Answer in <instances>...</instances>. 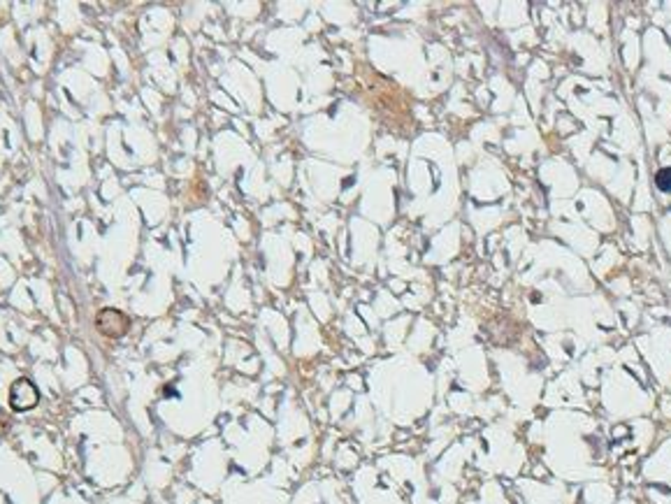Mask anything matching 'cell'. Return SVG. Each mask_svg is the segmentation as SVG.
<instances>
[{"mask_svg":"<svg viewBox=\"0 0 671 504\" xmlns=\"http://www.w3.org/2000/svg\"><path fill=\"white\" fill-rule=\"evenodd\" d=\"M40 402L35 384L28 379H16L10 389V407L15 411H31Z\"/></svg>","mask_w":671,"mask_h":504,"instance_id":"obj_1","label":"cell"},{"mask_svg":"<svg viewBox=\"0 0 671 504\" xmlns=\"http://www.w3.org/2000/svg\"><path fill=\"white\" fill-rule=\"evenodd\" d=\"M128 326H131L128 316L116 310H103L95 319V328L105 337H123L128 332Z\"/></svg>","mask_w":671,"mask_h":504,"instance_id":"obj_2","label":"cell"},{"mask_svg":"<svg viewBox=\"0 0 671 504\" xmlns=\"http://www.w3.org/2000/svg\"><path fill=\"white\" fill-rule=\"evenodd\" d=\"M657 186H660L662 191H669L671 189V170H660L657 173Z\"/></svg>","mask_w":671,"mask_h":504,"instance_id":"obj_3","label":"cell"}]
</instances>
